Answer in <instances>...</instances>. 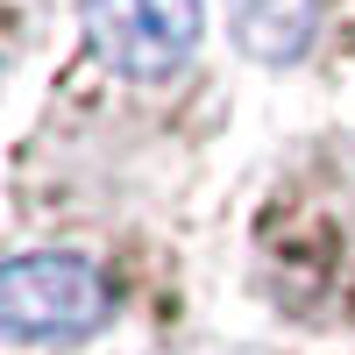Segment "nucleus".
I'll return each instance as SVG.
<instances>
[{"label":"nucleus","instance_id":"obj_1","mask_svg":"<svg viewBox=\"0 0 355 355\" xmlns=\"http://www.w3.org/2000/svg\"><path fill=\"white\" fill-rule=\"evenodd\" d=\"M114 320V284L78 249H28L0 270V327L28 348H71Z\"/></svg>","mask_w":355,"mask_h":355},{"label":"nucleus","instance_id":"obj_2","mask_svg":"<svg viewBox=\"0 0 355 355\" xmlns=\"http://www.w3.org/2000/svg\"><path fill=\"white\" fill-rule=\"evenodd\" d=\"M78 21H85V43H93V57L107 71L157 85L192 64L206 8L199 0H78Z\"/></svg>","mask_w":355,"mask_h":355},{"label":"nucleus","instance_id":"obj_3","mask_svg":"<svg viewBox=\"0 0 355 355\" xmlns=\"http://www.w3.org/2000/svg\"><path fill=\"white\" fill-rule=\"evenodd\" d=\"M320 28L313 0H234V43L263 64H299Z\"/></svg>","mask_w":355,"mask_h":355}]
</instances>
